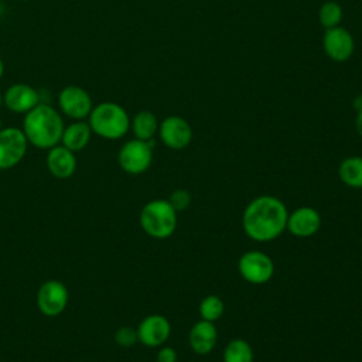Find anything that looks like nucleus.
I'll return each mask as SVG.
<instances>
[{"instance_id":"4468645a","label":"nucleus","mask_w":362,"mask_h":362,"mask_svg":"<svg viewBox=\"0 0 362 362\" xmlns=\"http://www.w3.org/2000/svg\"><path fill=\"white\" fill-rule=\"evenodd\" d=\"M40 102L38 90L28 83H13L3 93V105L13 113L25 115Z\"/></svg>"},{"instance_id":"412c9836","label":"nucleus","mask_w":362,"mask_h":362,"mask_svg":"<svg viewBox=\"0 0 362 362\" xmlns=\"http://www.w3.org/2000/svg\"><path fill=\"white\" fill-rule=\"evenodd\" d=\"M198 311H199L201 320L215 322L223 315L225 304L221 300V297H218L215 294H209L201 300V303L198 305Z\"/></svg>"},{"instance_id":"f8f14e48","label":"nucleus","mask_w":362,"mask_h":362,"mask_svg":"<svg viewBox=\"0 0 362 362\" xmlns=\"http://www.w3.org/2000/svg\"><path fill=\"white\" fill-rule=\"evenodd\" d=\"M136 329L139 342L148 348H158L170 338L171 324L161 314H150L140 321Z\"/></svg>"},{"instance_id":"1a4fd4ad","label":"nucleus","mask_w":362,"mask_h":362,"mask_svg":"<svg viewBox=\"0 0 362 362\" xmlns=\"http://www.w3.org/2000/svg\"><path fill=\"white\" fill-rule=\"evenodd\" d=\"M68 288L59 280H47L37 291V307L40 313L47 317L62 314L68 305Z\"/></svg>"},{"instance_id":"b1692460","label":"nucleus","mask_w":362,"mask_h":362,"mask_svg":"<svg viewBox=\"0 0 362 362\" xmlns=\"http://www.w3.org/2000/svg\"><path fill=\"white\" fill-rule=\"evenodd\" d=\"M168 202L171 204V206L177 212L185 211L189 206V204H191V194L187 189H184V188H178V189L171 192V195L168 198Z\"/></svg>"},{"instance_id":"f3484780","label":"nucleus","mask_w":362,"mask_h":362,"mask_svg":"<svg viewBox=\"0 0 362 362\" xmlns=\"http://www.w3.org/2000/svg\"><path fill=\"white\" fill-rule=\"evenodd\" d=\"M92 134L93 133L90 130L88 120H74L72 123L64 127L59 144H62L74 153H78L89 144Z\"/></svg>"},{"instance_id":"39448f33","label":"nucleus","mask_w":362,"mask_h":362,"mask_svg":"<svg viewBox=\"0 0 362 362\" xmlns=\"http://www.w3.org/2000/svg\"><path fill=\"white\" fill-rule=\"evenodd\" d=\"M153 140L143 141L132 139L126 141L117 154L120 168L130 175H140L146 173L153 161Z\"/></svg>"},{"instance_id":"c756f323","label":"nucleus","mask_w":362,"mask_h":362,"mask_svg":"<svg viewBox=\"0 0 362 362\" xmlns=\"http://www.w3.org/2000/svg\"><path fill=\"white\" fill-rule=\"evenodd\" d=\"M17 1H27V0H17Z\"/></svg>"},{"instance_id":"6ab92c4d","label":"nucleus","mask_w":362,"mask_h":362,"mask_svg":"<svg viewBox=\"0 0 362 362\" xmlns=\"http://www.w3.org/2000/svg\"><path fill=\"white\" fill-rule=\"evenodd\" d=\"M338 177L346 187L362 189V157L351 156L344 158L338 167Z\"/></svg>"},{"instance_id":"cd10ccee","label":"nucleus","mask_w":362,"mask_h":362,"mask_svg":"<svg viewBox=\"0 0 362 362\" xmlns=\"http://www.w3.org/2000/svg\"><path fill=\"white\" fill-rule=\"evenodd\" d=\"M3 106V93L0 92V107Z\"/></svg>"},{"instance_id":"a878e982","label":"nucleus","mask_w":362,"mask_h":362,"mask_svg":"<svg viewBox=\"0 0 362 362\" xmlns=\"http://www.w3.org/2000/svg\"><path fill=\"white\" fill-rule=\"evenodd\" d=\"M355 130L356 133L362 137V109L358 110L356 117H355Z\"/></svg>"},{"instance_id":"ddd939ff","label":"nucleus","mask_w":362,"mask_h":362,"mask_svg":"<svg viewBox=\"0 0 362 362\" xmlns=\"http://www.w3.org/2000/svg\"><path fill=\"white\" fill-rule=\"evenodd\" d=\"M320 212L313 206H298L288 214L286 230L296 238H310L321 228Z\"/></svg>"},{"instance_id":"2eb2a0df","label":"nucleus","mask_w":362,"mask_h":362,"mask_svg":"<svg viewBox=\"0 0 362 362\" xmlns=\"http://www.w3.org/2000/svg\"><path fill=\"white\" fill-rule=\"evenodd\" d=\"M45 164L52 177L58 180H66L76 171V157L75 153L62 144H57L47 150Z\"/></svg>"},{"instance_id":"9b49d317","label":"nucleus","mask_w":362,"mask_h":362,"mask_svg":"<svg viewBox=\"0 0 362 362\" xmlns=\"http://www.w3.org/2000/svg\"><path fill=\"white\" fill-rule=\"evenodd\" d=\"M322 47L329 59L335 62H345L354 54L355 41L346 28L338 25L325 30L322 37Z\"/></svg>"},{"instance_id":"9d476101","label":"nucleus","mask_w":362,"mask_h":362,"mask_svg":"<svg viewBox=\"0 0 362 362\" xmlns=\"http://www.w3.org/2000/svg\"><path fill=\"white\" fill-rule=\"evenodd\" d=\"M158 137L171 150H182L192 140V129L181 116H167L158 123Z\"/></svg>"},{"instance_id":"5701e85b","label":"nucleus","mask_w":362,"mask_h":362,"mask_svg":"<svg viewBox=\"0 0 362 362\" xmlns=\"http://www.w3.org/2000/svg\"><path fill=\"white\" fill-rule=\"evenodd\" d=\"M115 342L122 348H130V346L136 345V342H139L137 329L133 327H129V325L120 327L115 332Z\"/></svg>"},{"instance_id":"bb28decb","label":"nucleus","mask_w":362,"mask_h":362,"mask_svg":"<svg viewBox=\"0 0 362 362\" xmlns=\"http://www.w3.org/2000/svg\"><path fill=\"white\" fill-rule=\"evenodd\" d=\"M3 75H4V64H3V59L0 58V79L3 78Z\"/></svg>"},{"instance_id":"7ed1b4c3","label":"nucleus","mask_w":362,"mask_h":362,"mask_svg":"<svg viewBox=\"0 0 362 362\" xmlns=\"http://www.w3.org/2000/svg\"><path fill=\"white\" fill-rule=\"evenodd\" d=\"M88 123L93 134L106 140H119L130 130V116L116 102H100L93 105Z\"/></svg>"},{"instance_id":"0eeeda50","label":"nucleus","mask_w":362,"mask_h":362,"mask_svg":"<svg viewBox=\"0 0 362 362\" xmlns=\"http://www.w3.org/2000/svg\"><path fill=\"white\" fill-rule=\"evenodd\" d=\"M58 107L64 116L72 120H85L93 107V100L82 86L68 85L58 93Z\"/></svg>"},{"instance_id":"f03ea898","label":"nucleus","mask_w":362,"mask_h":362,"mask_svg":"<svg viewBox=\"0 0 362 362\" xmlns=\"http://www.w3.org/2000/svg\"><path fill=\"white\" fill-rule=\"evenodd\" d=\"M64 127L61 112L49 103L40 102L24 115L21 130L28 144L40 150H48L61 143Z\"/></svg>"},{"instance_id":"f257e3e1","label":"nucleus","mask_w":362,"mask_h":362,"mask_svg":"<svg viewBox=\"0 0 362 362\" xmlns=\"http://www.w3.org/2000/svg\"><path fill=\"white\" fill-rule=\"evenodd\" d=\"M287 218L288 211L280 198L259 195L243 209L242 226L252 240L270 242L286 230Z\"/></svg>"},{"instance_id":"20e7f679","label":"nucleus","mask_w":362,"mask_h":362,"mask_svg":"<svg viewBox=\"0 0 362 362\" xmlns=\"http://www.w3.org/2000/svg\"><path fill=\"white\" fill-rule=\"evenodd\" d=\"M177 222L178 212L168 199H151L140 211V226L154 239L170 238L177 229Z\"/></svg>"},{"instance_id":"6e6552de","label":"nucleus","mask_w":362,"mask_h":362,"mask_svg":"<svg viewBox=\"0 0 362 362\" xmlns=\"http://www.w3.org/2000/svg\"><path fill=\"white\" fill-rule=\"evenodd\" d=\"M28 148V141L21 127L0 129V170H8L20 164Z\"/></svg>"},{"instance_id":"aec40b11","label":"nucleus","mask_w":362,"mask_h":362,"mask_svg":"<svg viewBox=\"0 0 362 362\" xmlns=\"http://www.w3.org/2000/svg\"><path fill=\"white\" fill-rule=\"evenodd\" d=\"M222 361L223 362H253L255 361L253 348L247 341L242 338H235L225 345Z\"/></svg>"},{"instance_id":"4be33fe9","label":"nucleus","mask_w":362,"mask_h":362,"mask_svg":"<svg viewBox=\"0 0 362 362\" xmlns=\"http://www.w3.org/2000/svg\"><path fill=\"white\" fill-rule=\"evenodd\" d=\"M342 17H344L342 7L334 0L325 1L318 10V21L325 30L338 27L342 21Z\"/></svg>"},{"instance_id":"a211bd4d","label":"nucleus","mask_w":362,"mask_h":362,"mask_svg":"<svg viewBox=\"0 0 362 362\" xmlns=\"http://www.w3.org/2000/svg\"><path fill=\"white\" fill-rule=\"evenodd\" d=\"M130 130L134 139L150 141L158 132V120L150 110H140L130 119Z\"/></svg>"},{"instance_id":"393cba45","label":"nucleus","mask_w":362,"mask_h":362,"mask_svg":"<svg viewBox=\"0 0 362 362\" xmlns=\"http://www.w3.org/2000/svg\"><path fill=\"white\" fill-rule=\"evenodd\" d=\"M177 351L173 346L161 345L157 352V362H177Z\"/></svg>"},{"instance_id":"dca6fc26","label":"nucleus","mask_w":362,"mask_h":362,"mask_svg":"<svg viewBox=\"0 0 362 362\" xmlns=\"http://www.w3.org/2000/svg\"><path fill=\"white\" fill-rule=\"evenodd\" d=\"M218 341V329L214 322L199 320L188 334V344L197 355H206L214 351Z\"/></svg>"},{"instance_id":"423d86ee","label":"nucleus","mask_w":362,"mask_h":362,"mask_svg":"<svg viewBox=\"0 0 362 362\" xmlns=\"http://www.w3.org/2000/svg\"><path fill=\"white\" fill-rule=\"evenodd\" d=\"M240 277L250 284H264L274 274V263L269 255L262 250L245 252L238 260Z\"/></svg>"},{"instance_id":"c85d7f7f","label":"nucleus","mask_w":362,"mask_h":362,"mask_svg":"<svg viewBox=\"0 0 362 362\" xmlns=\"http://www.w3.org/2000/svg\"><path fill=\"white\" fill-rule=\"evenodd\" d=\"M0 129H3V123H1V117H0Z\"/></svg>"}]
</instances>
